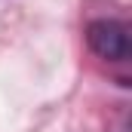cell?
Segmentation results:
<instances>
[{"mask_svg":"<svg viewBox=\"0 0 132 132\" xmlns=\"http://www.w3.org/2000/svg\"><path fill=\"white\" fill-rule=\"evenodd\" d=\"M86 40L89 46L98 52L101 59H126L129 55V34L120 22H111V19H101V22H92L86 28Z\"/></svg>","mask_w":132,"mask_h":132,"instance_id":"obj_1","label":"cell"}]
</instances>
